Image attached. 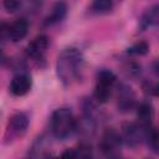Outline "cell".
<instances>
[{
  "label": "cell",
  "mask_w": 159,
  "mask_h": 159,
  "mask_svg": "<svg viewBox=\"0 0 159 159\" xmlns=\"http://www.w3.org/2000/svg\"><path fill=\"white\" fill-rule=\"evenodd\" d=\"M9 22H0V40H9Z\"/></svg>",
  "instance_id": "obj_21"
},
{
  "label": "cell",
  "mask_w": 159,
  "mask_h": 159,
  "mask_svg": "<svg viewBox=\"0 0 159 159\" xmlns=\"http://www.w3.org/2000/svg\"><path fill=\"white\" fill-rule=\"evenodd\" d=\"M158 21H159V6L155 4L152 7L147 9L142 14V16L139 19V29L143 31V30H147L149 27L157 26Z\"/></svg>",
  "instance_id": "obj_12"
},
{
  "label": "cell",
  "mask_w": 159,
  "mask_h": 159,
  "mask_svg": "<svg viewBox=\"0 0 159 159\" xmlns=\"http://www.w3.org/2000/svg\"><path fill=\"white\" fill-rule=\"evenodd\" d=\"M113 1H114V2H116V1H120V0H113Z\"/></svg>",
  "instance_id": "obj_22"
},
{
  "label": "cell",
  "mask_w": 159,
  "mask_h": 159,
  "mask_svg": "<svg viewBox=\"0 0 159 159\" xmlns=\"http://www.w3.org/2000/svg\"><path fill=\"white\" fill-rule=\"evenodd\" d=\"M152 125H144L140 122H128L122 127V140L129 147H138L147 139L148 130Z\"/></svg>",
  "instance_id": "obj_4"
},
{
  "label": "cell",
  "mask_w": 159,
  "mask_h": 159,
  "mask_svg": "<svg viewBox=\"0 0 159 159\" xmlns=\"http://www.w3.org/2000/svg\"><path fill=\"white\" fill-rule=\"evenodd\" d=\"M2 4H4V7L6 9V11H9V12H15L21 6L20 0H2Z\"/></svg>",
  "instance_id": "obj_19"
},
{
  "label": "cell",
  "mask_w": 159,
  "mask_h": 159,
  "mask_svg": "<svg viewBox=\"0 0 159 159\" xmlns=\"http://www.w3.org/2000/svg\"><path fill=\"white\" fill-rule=\"evenodd\" d=\"M67 15V5L65 1H56L48 12V15L43 20L45 26H52L58 22H61Z\"/></svg>",
  "instance_id": "obj_10"
},
{
  "label": "cell",
  "mask_w": 159,
  "mask_h": 159,
  "mask_svg": "<svg viewBox=\"0 0 159 159\" xmlns=\"http://www.w3.org/2000/svg\"><path fill=\"white\" fill-rule=\"evenodd\" d=\"M84 58L82 52L76 47L63 48L56 61V73L65 87H71L78 82L83 73Z\"/></svg>",
  "instance_id": "obj_1"
},
{
  "label": "cell",
  "mask_w": 159,
  "mask_h": 159,
  "mask_svg": "<svg viewBox=\"0 0 159 159\" xmlns=\"http://www.w3.org/2000/svg\"><path fill=\"white\" fill-rule=\"evenodd\" d=\"M29 32V22L25 19H17L9 25V40L19 42L26 37Z\"/></svg>",
  "instance_id": "obj_11"
},
{
  "label": "cell",
  "mask_w": 159,
  "mask_h": 159,
  "mask_svg": "<svg viewBox=\"0 0 159 159\" xmlns=\"http://www.w3.org/2000/svg\"><path fill=\"white\" fill-rule=\"evenodd\" d=\"M143 89H144V92H145L147 94L155 97V96H157V91H158V87H157V84H155V83L147 81V82H144V83H143Z\"/></svg>",
  "instance_id": "obj_20"
},
{
  "label": "cell",
  "mask_w": 159,
  "mask_h": 159,
  "mask_svg": "<svg viewBox=\"0 0 159 159\" xmlns=\"http://www.w3.org/2000/svg\"><path fill=\"white\" fill-rule=\"evenodd\" d=\"M117 82L116 75L107 68H102L96 75V86H94V99L98 103H107L112 96L113 87Z\"/></svg>",
  "instance_id": "obj_3"
},
{
  "label": "cell",
  "mask_w": 159,
  "mask_h": 159,
  "mask_svg": "<svg viewBox=\"0 0 159 159\" xmlns=\"http://www.w3.org/2000/svg\"><path fill=\"white\" fill-rule=\"evenodd\" d=\"M31 149H32V152H37V153H35L34 157H48L45 153L48 149V142L43 137H39L35 140V143H34V145H32Z\"/></svg>",
  "instance_id": "obj_18"
},
{
  "label": "cell",
  "mask_w": 159,
  "mask_h": 159,
  "mask_svg": "<svg viewBox=\"0 0 159 159\" xmlns=\"http://www.w3.org/2000/svg\"><path fill=\"white\" fill-rule=\"evenodd\" d=\"M30 124V117L27 113L25 112H16L14 113L7 122V127H6V135L5 138L7 139V142H11L14 139L21 138L25 135V133L27 132Z\"/></svg>",
  "instance_id": "obj_6"
},
{
  "label": "cell",
  "mask_w": 159,
  "mask_h": 159,
  "mask_svg": "<svg viewBox=\"0 0 159 159\" xmlns=\"http://www.w3.org/2000/svg\"><path fill=\"white\" fill-rule=\"evenodd\" d=\"M31 89V77L26 73H19L16 75L10 84H9V91L12 96H16V97H21V96H25L30 92Z\"/></svg>",
  "instance_id": "obj_9"
},
{
  "label": "cell",
  "mask_w": 159,
  "mask_h": 159,
  "mask_svg": "<svg viewBox=\"0 0 159 159\" xmlns=\"http://www.w3.org/2000/svg\"><path fill=\"white\" fill-rule=\"evenodd\" d=\"M122 143L123 140L120 134L113 128H107L101 137L98 147L103 155L108 158H116V157H119L120 154Z\"/></svg>",
  "instance_id": "obj_5"
},
{
  "label": "cell",
  "mask_w": 159,
  "mask_h": 159,
  "mask_svg": "<svg viewBox=\"0 0 159 159\" xmlns=\"http://www.w3.org/2000/svg\"><path fill=\"white\" fill-rule=\"evenodd\" d=\"M77 130V120L67 107L57 108L51 116V133L56 139L66 140Z\"/></svg>",
  "instance_id": "obj_2"
},
{
  "label": "cell",
  "mask_w": 159,
  "mask_h": 159,
  "mask_svg": "<svg viewBox=\"0 0 159 159\" xmlns=\"http://www.w3.org/2000/svg\"><path fill=\"white\" fill-rule=\"evenodd\" d=\"M158 138H159L158 130L152 125L150 129L148 130L145 143L148 144V147L150 148V150H152L154 154H158V153H159V139H158Z\"/></svg>",
  "instance_id": "obj_17"
},
{
  "label": "cell",
  "mask_w": 159,
  "mask_h": 159,
  "mask_svg": "<svg viewBox=\"0 0 159 159\" xmlns=\"http://www.w3.org/2000/svg\"><path fill=\"white\" fill-rule=\"evenodd\" d=\"M149 52V43L147 41H138L127 48V53L130 56H144Z\"/></svg>",
  "instance_id": "obj_16"
},
{
  "label": "cell",
  "mask_w": 159,
  "mask_h": 159,
  "mask_svg": "<svg viewBox=\"0 0 159 159\" xmlns=\"http://www.w3.org/2000/svg\"><path fill=\"white\" fill-rule=\"evenodd\" d=\"M92 155V148L89 144L81 143L77 148L67 149L61 154L62 158H88Z\"/></svg>",
  "instance_id": "obj_14"
},
{
  "label": "cell",
  "mask_w": 159,
  "mask_h": 159,
  "mask_svg": "<svg viewBox=\"0 0 159 159\" xmlns=\"http://www.w3.org/2000/svg\"><path fill=\"white\" fill-rule=\"evenodd\" d=\"M50 40L46 35H39L36 36L26 47V55L32 58L34 61H42L45 58V53L48 48Z\"/></svg>",
  "instance_id": "obj_8"
},
{
  "label": "cell",
  "mask_w": 159,
  "mask_h": 159,
  "mask_svg": "<svg viewBox=\"0 0 159 159\" xmlns=\"http://www.w3.org/2000/svg\"><path fill=\"white\" fill-rule=\"evenodd\" d=\"M113 7H114L113 0H93L89 10L96 15H104L111 12Z\"/></svg>",
  "instance_id": "obj_15"
},
{
  "label": "cell",
  "mask_w": 159,
  "mask_h": 159,
  "mask_svg": "<svg viewBox=\"0 0 159 159\" xmlns=\"http://www.w3.org/2000/svg\"><path fill=\"white\" fill-rule=\"evenodd\" d=\"M137 117L138 122H140L144 125H152V120L154 117V108L150 102H142L137 104Z\"/></svg>",
  "instance_id": "obj_13"
},
{
  "label": "cell",
  "mask_w": 159,
  "mask_h": 159,
  "mask_svg": "<svg viewBox=\"0 0 159 159\" xmlns=\"http://www.w3.org/2000/svg\"><path fill=\"white\" fill-rule=\"evenodd\" d=\"M137 107V101H135V93L133 89L125 84L122 83L118 87V101H117V108L122 113H128L133 111Z\"/></svg>",
  "instance_id": "obj_7"
}]
</instances>
